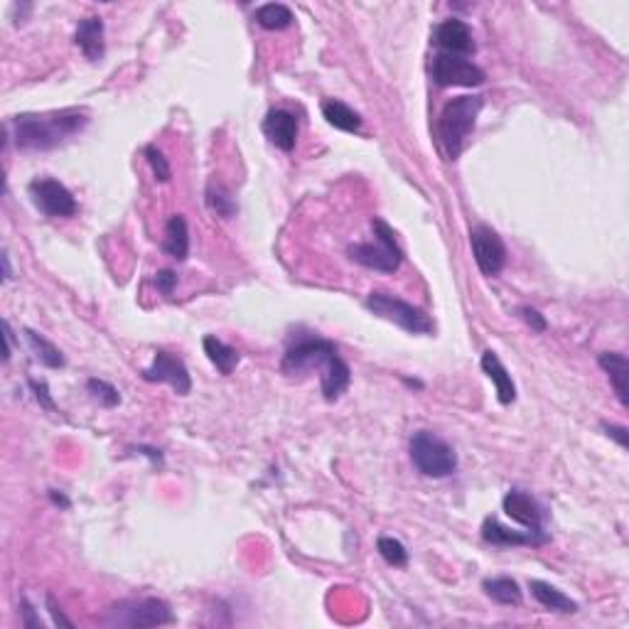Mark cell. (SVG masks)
<instances>
[{
  "label": "cell",
  "mask_w": 629,
  "mask_h": 629,
  "mask_svg": "<svg viewBox=\"0 0 629 629\" xmlns=\"http://www.w3.org/2000/svg\"><path fill=\"white\" fill-rule=\"evenodd\" d=\"M320 369V386L325 401H337L347 391L352 381V369L337 354V347L315 332H300L293 337L280 361V371L286 377H300L308 371Z\"/></svg>",
  "instance_id": "obj_1"
},
{
  "label": "cell",
  "mask_w": 629,
  "mask_h": 629,
  "mask_svg": "<svg viewBox=\"0 0 629 629\" xmlns=\"http://www.w3.org/2000/svg\"><path fill=\"white\" fill-rule=\"evenodd\" d=\"M87 123L89 119L79 111L22 113L8 123V130H12V140L21 150H52L81 133Z\"/></svg>",
  "instance_id": "obj_2"
},
{
  "label": "cell",
  "mask_w": 629,
  "mask_h": 629,
  "mask_svg": "<svg viewBox=\"0 0 629 629\" xmlns=\"http://www.w3.org/2000/svg\"><path fill=\"white\" fill-rule=\"evenodd\" d=\"M482 106H484V96H455L443 106L435 130H438L440 150L445 153L448 161H458L462 155L465 143L477 126Z\"/></svg>",
  "instance_id": "obj_3"
},
{
  "label": "cell",
  "mask_w": 629,
  "mask_h": 629,
  "mask_svg": "<svg viewBox=\"0 0 629 629\" xmlns=\"http://www.w3.org/2000/svg\"><path fill=\"white\" fill-rule=\"evenodd\" d=\"M172 622H175V615H172L170 605L161 598L119 600L101 617V625H106V627L130 629L162 627V625H172Z\"/></svg>",
  "instance_id": "obj_4"
},
{
  "label": "cell",
  "mask_w": 629,
  "mask_h": 629,
  "mask_svg": "<svg viewBox=\"0 0 629 629\" xmlns=\"http://www.w3.org/2000/svg\"><path fill=\"white\" fill-rule=\"evenodd\" d=\"M371 229H374L377 244H354L347 249L350 259L364 269L379 270V273H396L403 263V251L396 241V234L381 217L371 219Z\"/></svg>",
  "instance_id": "obj_5"
},
{
  "label": "cell",
  "mask_w": 629,
  "mask_h": 629,
  "mask_svg": "<svg viewBox=\"0 0 629 629\" xmlns=\"http://www.w3.org/2000/svg\"><path fill=\"white\" fill-rule=\"evenodd\" d=\"M410 459L423 477L443 480L458 469V455L450 443L435 435L433 430H418L410 435Z\"/></svg>",
  "instance_id": "obj_6"
},
{
  "label": "cell",
  "mask_w": 629,
  "mask_h": 629,
  "mask_svg": "<svg viewBox=\"0 0 629 629\" xmlns=\"http://www.w3.org/2000/svg\"><path fill=\"white\" fill-rule=\"evenodd\" d=\"M364 305L377 318L393 322V325H399L401 330L410 332V335H433L435 332V325L423 310L410 305L406 300L396 298V295H391V293H381V290L369 293Z\"/></svg>",
  "instance_id": "obj_7"
},
{
  "label": "cell",
  "mask_w": 629,
  "mask_h": 629,
  "mask_svg": "<svg viewBox=\"0 0 629 629\" xmlns=\"http://www.w3.org/2000/svg\"><path fill=\"white\" fill-rule=\"evenodd\" d=\"M28 192H30L32 204L42 214L54 217V219H70L79 210L74 194L60 180H54V178H35L28 185Z\"/></svg>",
  "instance_id": "obj_8"
},
{
  "label": "cell",
  "mask_w": 629,
  "mask_h": 629,
  "mask_svg": "<svg viewBox=\"0 0 629 629\" xmlns=\"http://www.w3.org/2000/svg\"><path fill=\"white\" fill-rule=\"evenodd\" d=\"M484 70L477 67L475 62H469L468 57H458V54H445L438 52L433 57V81L438 87H482L484 84Z\"/></svg>",
  "instance_id": "obj_9"
},
{
  "label": "cell",
  "mask_w": 629,
  "mask_h": 629,
  "mask_svg": "<svg viewBox=\"0 0 629 629\" xmlns=\"http://www.w3.org/2000/svg\"><path fill=\"white\" fill-rule=\"evenodd\" d=\"M469 244H472V256H475V263L477 269L484 273V276H500L504 266H507V246L497 231L492 227H475L469 231Z\"/></svg>",
  "instance_id": "obj_10"
},
{
  "label": "cell",
  "mask_w": 629,
  "mask_h": 629,
  "mask_svg": "<svg viewBox=\"0 0 629 629\" xmlns=\"http://www.w3.org/2000/svg\"><path fill=\"white\" fill-rule=\"evenodd\" d=\"M143 379L150 384H170L172 391L178 396H187L192 391V377L190 369L185 367V361L180 357H175L170 352H155V357L150 361V367L140 371Z\"/></svg>",
  "instance_id": "obj_11"
},
{
  "label": "cell",
  "mask_w": 629,
  "mask_h": 629,
  "mask_svg": "<svg viewBox=\"0 0 629 629\" xmlns=\"http://www.w3.org/2000/svg\"><path fill=\"white\" fill-rule=\"evenodd\" d=\"M501 507H504V514L511 521H517L526 531L549 541V534L543 531V507L531 497L529 492L509 490L504 494V500H501Z\"/></svg>",
  "instance_id": "obj_12"
},
{
  "label": "cell",
  "mask_w": 629,
  "mask_h": 629,
  "mask_svg": "<svg viewBox=\"0 0 629 629\" xmlns=\"http://www.w3.org/2000/svg\"><path fill=\"white\" fill-rule=\"evenodd\" d=\"M433 42H435V47L440 52L458 54V57H469L477 50L469 25L465 21H459V18H450V21L440 22L438 28L433 30Z\"/></svg>",
  "instance_id": "obj_13"
},
{
  "label": "cell",
  "mask_w": 629,
  "mask_h": 629,
  "mask_svg": "<svg viewBox=\"0 0 629 629\" xmlns=\"http://www.w3.org/2000/svg\"><path fill=\"white\" fill-rule=\"evenodd\" d=\"M263 133L266 138L283 153H290L298 143V119L295 113L286 109H273L263 119Z\"/></svg>",
  "instance_id": "obj_14"
},
{
  "label": "cell",
  "mask_w": 629,
  "mask_h": 629,
  "mask_svg": "<svg viewBox=\"0 0 629 629\" xmlns=\"http://www.w3.org/2000/svg\"><path fill=\"white\" fill-rule=\"evenodd\" d=\"M482 539L492 546H541V543H546V539H541L531 531H514L501 526L500 519H494V517H487L482 524Z\"/></svg>",
  "instance_id": "obj_15"
},
{
  "label": "cell",
  "mask_w": 629,
  "mask_h": 629,
  "mask_svg": "<svg viewBox=\"0 0 629 629\" xmlns=\"http://www.w3.org/2000/svg\"><path fill=\"white\" fill-rule=\"evenodd\" d=\"M74 42H77V47L84 52V57L89 62H99L103 57L106 45H103V21H101L99 15H91V18L79 21Z\"/></svg>",
  "instance_id": "obj_16"
},
{
  "label": "cell",
  "mask_w": 629,
  "mask_h": 629,
  "mask_svg": "<svg viewBox=\"0 0 629 629\" xmlns=\"http://www.w3.org/2000/svg\"><path fill=\"white\" fill-rule=\"evenodd\" d=\"M480 364H482V371L487 374V379L494 384V389H497V399H500L501 406L514 403V399H517V386H514V381H511V374L504 369V364H501V360L497 357V352H492V350L484 352Z\"/></svg>",
  "instance_id": "obj_17"
},
{
  "label": "cell",
  "mask_w": 629,
  "mask_h": 629,
  "mask_svg": "<svg viewBox=\"0 0 629 629\" xmlns=\"http://www.w3.org/2000/svg\"><path fill=\"white\" fill-rule=\"evenodd\" d=\"M598 364L602 367V371L609 377V384L612 389L617 393L619 403L627 409L629 406V389H627V379H629V361L625 354L619 352H602L598 357Z\"/></svg>",
  "instance_id": "obj_18"
},
{
  "label": "cell",
  "mask_w": 629,
  "mask_h": 629,
  "mask_svg": "<svg viewBox=\"0 0 629 629\" xmlns=\"http://www.w3.org/2000/svg\"><path fill=\"white\" fill-rule=\"evenodd\" d=\"M162 249L175 261H187L190 256V229H187V219L182 214H172L165 224Z\"/></svg>",
  "instance_id": "obj_19"
},
{
  "label": "cell",
  "mask_w": 629,
  "mask_h": 629,
  "mask_svg": "<svg viewBox=\"0 0 629 629\" xmlns=\"http://www.w3.org/2000/svg\"><path fill=\"white\" fill-rule=\"evenodd\" d=\"M529 590L531 595L536 598V602L539 605H543L546 609H553V612H578V605L573 602V600L563 592V590H559L556 585H550V583H546V580H529Z\"/></svg>",
  "instance_id": "obj_20"
},
{
  "label": "cell",
  "mask_w": 629,
  "mask_h": 629,
  "mask_svg": "<svg viewBox=\"0 0 629 629\" xmlns=\"http://www.w3.org/2000/svg\"><path fill=\"white\" fill-rule=\"evenodd\" d=\"M322 116L327 119L330 126H335L337 130H344V133H357L361 128L360 113L340 99L322 101Z\"/></svg>",
  "instance_id": "obj_21"
},
{
  "label": "cell",
  "mask_w": 629,
  "mask_h": 629,
  "mask_svg": "<svg viewBox=\"0 0 629 629\" xmlns=\"http://www.w3.org/2000/svg\"><path fill=\"white\" fill-rule=\"evenodd\" d=\"M202 344H204V354L210 357V361L214 364V367H217V371H219V374L229 377L231 371L236 369L241 354L234 350V347H229L227 342H221L219 337H214V335H207Z\"/></svg>",
  "instance_id": "obj_22"
},
{
  "label": "cell",
  "mask_w": 629,
  "mask_h": 629,
  "mask_svg": "<svg viewBox=\"0 0 629 629\" xmlns=\"http://www.w3.org/2000/svg\"><path fill=\"white\" fill-rule=\"evenodd\" d=\"M482 590L487 592V598H492L494 602L500 605H521V588L519 583L514 578H507V575H500V578H487L482 583Z\"/></svg>",
  "instance_id": "obj_23"
},
{
  "label": "cell",
  "mask_w": 629,
  "mask_h": 629,
  "mask_svg": "<svg viewBox=\"0 0 629 629\" xmlns=\"http://www.w3.org/2000/svg\"><path fill=\"white\" fill-rule=\"evenodd\" d=\"M253 21L259 22L263 30H286L293 25V11L283 3H266L253 12Z\"/></svg>",
  "instance_id": "obj_24"
},
{
  "label": "cell",
  "mask_w": 629,
  "mask_h": 629,
  "mask_svg": "<svg viewBox=\"0 0 629 629\" xmlns=\"http://www.w3.org/2000/svg\"><path fill=\"white\" fill-rule=\"evenodd\" d=\"M25 340H28L32 354H35V360L40 361V364L50 367V369H62V367H64V357H62V352L57 350L50 340H45L42 335H37V332H32V330H25Z\"/></svg>",
  "instance_id": "obj_25"
},
{
  "label": "cell",
  "mask_w": 629,
  "mask_h": 629,
  "mask_svg": "<svg viewBox=\"0 0 629 629\" xmlns=\"http://www.w3.org/2000/svg\"><path fill=\"white\" fill-rule=\"evenodd\" d=\"M204 200L214 214H219L221 219H231L236 214V200L231 197V192L221 185V182L211 180L207 192H204Z\"/></svg>",
  "instance_id": "obj_26"
},
{
  "label": "cell",
  "mask_w": 629,
  "mask_h": 629,
  "mask_svg": "<svg viewBox=\"0 0 629 629\" xmlns=\"http://www.w3.org/2000/svg\"><path fill=\"white\" fill-rule=\"evenodd\" d=\"M377 550H379L381 559L386 560L389 566H393V568H406V566H409V550H406V546H403L399 539H393V536H379Z\"/></svg>",
  "instance_id": "obj_27"
},
{
  "label": "cell",
  "mask_w": 629,
  "mask_h": 629,
  "mask_svg": "<svg viewBox=\"0 0 629 629\" xmlns=\"http://www.w3.org/2000/svg\"><path fill=\"white\" fill-rule=\"evenodd\" d=\"M87 389H89L91 396L99 401L103 409H116V406L120 403L119 389H116L113 384H109V381L89 379L87 381Z\"/></svg>",
  "instance_id": "obj_28"
},
{
  "label": "cell",
  "mask_w": 629,
  "mask_h": 629,
  "mask_svg": "<svg viewBox=\"0 0 629 629\" xmlns=\"http://www.w3.org/2000/svg\"><path fill=\"white\" fill-rule=\"evenodd\" d=\"M143 155H145V161H148L150 170H153V175H155V180L158 182L170 180L172 178L170 162H168V158H165V153H162L161 148H155V145H145V148H143Z\"/></svg>",
  "instance_id": "obj_29"
},
{
  "label": "cell",
  "mask_w": 629,
  "mask_h": 629,
  "mask_svg": "<svg viewBox=\"0 0 629 629\" xmlns=\"http://www.w3.org/2000/svg\"><path fill=\"white\" fill-rule=\"evenodd\" d=\"M519 318L526 325H529L534 332H546V327H549V322H546V318L541 315L536 308H529V305H524V308H519Z\"/></svg>",
  "instance_id": "obj_30"
},
{
  "label": "cell",
  "mask_w": 629,
  "mask_h": 629,
  "mask_svg": "<svg viewBox=\"0 0 629 629\" xmlns=\"http://www.w3.org/2000/svg\"><path fill=\"white\" fill-rule=\"evenodd\" d=\"M30 389H32V393H35V399H37V403H40L42 409L54 410V401H52L50 391H47V384H45V381L30 379Z\"/></svg>",
  "instance_id": "obj_31"
},
{
  "label": "cell",
  "mask_w": 629,
  "mask_h": 629,
  "mask_svg": "<svg viewBox=\"0 0 629 629\" xmlns=\"http://www.w3.org/2000/svg\"><path fill=\"white\" fill-rule=\"evenodd\" d=\"M155 286L162 295H172V290L178 286V273L175 270H158L155 273Z\"/></svg>",
  "instance_id": "obj_32"
},
{
  "label": "cell",
  "mask_w": 629,
  "mask_h": 629,
  "mask_svg": "<svg viewBox=\"0 0 629 629\" xmlns=\"http://www.w3.org/2000/svg\"><path fill=\"white\" fill-rule=\"evenodd\" d=\"M45 602H47V612L52 615V622H54V625H60V627H74V622H71V619L67 617L64 612H62V608L57 605V600L52 598V595H47V598H45Z\"/></svg>",
  "instance_id": "obj_33"
},
{
  "label": "cell",
  "mask_w": 629,
  "mask_h": 629,
  "mask_svg": "<svg viewBox=\"0 0 629 629\" xmlns=\"http://www.w3.org/2000/svg\"><path fill=\"white\" fill-rule=\"evenodd\" d=\"M21 605H22V617H25L22 619V625H25L28 629H42V619L35 615V608L30 605V600L22 598Z\"/></svg>",
  "instance_id": "obj_34"
},
{
  "label": "cell",
  "mask_w": 629,
  "mask_h": 629,
  "mask_svg": "<svg viewBox=\"0 0 629 629\" xmlns=\"http://www.w3.org/2000/svg\"><path fill=\"white\" fill-rule=\"evenodd\" d=\"M602 428L608 430V435L609 438H615L619 443V448H627V428L625 426H602Z\"/></svg>",
  "instance_id": "obj_35"
},
{
  "label": "cell",
  "mask_w": 629,
  "mask_h": 629,
  "mask_svg": "<svg viewBox=\"0 0 629 629\" xmlns=\"http://www.w3.org/2000/svg\"><path fill=\"white\" fill-rule=\"evenodd\" d=\"M3 340H5V354H3V360L8 361L12 354V330L8 320H3Z\"/></svg>",
  "instance_id": "obj_36"
},
{
  "label": "cell",
  "mask_w": 629,
  "mask_h": 629,
  "mask_svg": "<svg viewBox=\"0 0 629 629\" xmlns=\"http://www.w3.org/2000/svg\"><path fill=\"white\" fill-rule=\"evenodd\" d=\"M50 500L57 504V507H62V509H70V500L62 494V492H57V490H50Z\"/></svg>",
  "instance_id": "obj_37"
},
{
  "label": "cell",
  "mask_w": 629,
  "mask_h": 629,
  "mask_svg": "<svg viewBox=\"0 0 629 629\" xmlns=\"http://www.w3.org/2000/svg\"><path fill=\"white\" fill-rule=\"evenodd\" d=\"M3 280H12V270H11V259H8V251H3Z\"/></svg>",
  "instance_id": "obj_38"
}]
</instances>
